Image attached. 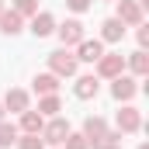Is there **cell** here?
I'll return each mask as SVG.
<instances>
[{
  "label": "cell",
  "mask_w": 149,
  "mask_h": 149,
  "mask_svg": "<svg viewBox=\"0 0 149 149\" xmlns=\"http://www.w3.org/2000/svg\"><path fill=\"white\" fill-rule=\"evenodd\" d=\"M94 149H121V132H118V128H114V132L108 128V135H104Z\"/></svg>",
  "instance_id": "22"
},
{
  "label": "cell",
  "mask_w": 149,
  "mask_h": 149,
  "mask_svg": "<svg viewBox=\"0 0 149 149\" xmlns=\"http://www.w3.org/2000/svg\"><path fill=\"white\" fill-rule=\"evenodd\" d=\"M114 125H118V132H121V135H132V132H139V128H142V114L135 111L132 104H125L121 111L114 114Z\"/></svg>",
  "instance_id": "6"
},
{
  "label": "cell",
  "mask_w": 149,
  "mask_h": 149,
  "mask_svg": "<svg viewBox=\"0 0 149 149\" xmlns=\"http://www.w3.org/2000/svg\"><path fill=\"white\" fill-rule=\"evenodd\" d=\"M76 52V63H97V59H101V56H104V42H101V38H83V42H80V45H73Z\"/></svg>",
  "instance_id": "7"
},
{
  "label": "cell",
  "mask_w": 149,
  "mask_h": 149,
  "mask_svg": "<svg viewBox=\"0 0 149 149\" xmlns=\"http://www.w3.org/2000/svg\"><path fill=\"white\" fill-rule=\"evenodd\" d=\"M104 135H108V121H104L101 114H90V118L83 121V139H87V146H97Z\"/></svg>",
  "instance_id": "9"
},
{
  "label": "cell",
  "mask_w": 149,
  "mask_h": 149,
  "mask_svg": "<svg viewBox=\"0 0 149 149\" xmlns=\"http://www.w3.org/2000/svg\"><path fill=\"white\" fill-rule=\"evenodd\" d=\"M139 149H149V146H146V142H142V146H139Z\"/></svg>",
  "instance_id": "28"
},
{
  "label": "cell",
  "mask_w": 149,
  "mask_h": 149,
  "mask_svg": "<svg viewBox=\"0 0 149 149\" xmlns=\"http://www.w3.org/2000/svg\"><path fill=\"white\" fill-rule=\"evenodd\" d=\"M76 70H80V63H76V56L70 49L49 52V73H56L59 80H63V76H76Z\"/></svg>",
  "instance_id": "1"
},
{
  "label": "cell",
  "mask_w": 149,
  "mask_h": 149,
  "mask_svg": "<svg viewBox=\"0 0 149 149\" xmlns=\"http://www.w3.org/2000/svg\"><path fill=\"white\" fill-rule=\"evenodd\" d=\"M14 146H17V149H45V142H42V135H28V132H21Z\"/></svg>",
  "instance_id": "21"
},
{
  "label": "cell",
  "mask_w": 149,
  "mask_h": 149,
  "mask_svg": "<svg viewBox=\"0 0 149 149\" xmlns=\"http://www.w3.org/2000/svg\"><path fill=\"white\" fill-rule=\"evenodd\" d=\"M56 35H59V42H63V49H73V45H80V42L87 38L83 35V21H76V17L56 24Z\"/></svg>",
  "instance_id": "4"
},
{
  "label": "cell",
  "mask_w": 149,
  "mask_h": 149,
  "mask_svg": "<svg viewBox=\"0 0 149 149\" xmlns=\"http://www.w3.org/2000/svg\"><path fill=\"white\" fill-rule=\"evenodd\" d=\"M52 31H56V17L49 10H38L35 17H31V35L35 38H49Z\"/></svg>",
  "instance_id": "11"
},
{
  "label": "cell",
  "mask_w": 149,
  "mask_h": 149,
  "mask_svg": "<svg viewBox=\"0 0 149 149\" xmlns=\"http://www.w3.org/2000/svg\"><path fill=\"white\" fill-rule=\"evenodd\" d=\"M17 125H10V121H0V149H10L14 142H17Z\"/></svg>",
  "instance_id": "19"
},
{
  "label": "cell",
  "mask_w": 149,
  "mask_h": 149,
  "mask_svg": "<svg viewBox=\"0 0 149 149\" xmlns=\"http://www.w3.org/2000/svg\"><path fill=\"white\" fill-rule=\"evenodd\" d=\"M63 149H90V146H87L83 132H70V135L63 139Z\"/></svg>",
  "instance_id": "23"
},
{
  "label": "cell",
  "mask_w": 149,
  "mask_h": 149,
  "mask_svg": "<svg viewBox=\"0 0 149 149\" xmlns=\"http://www.w3.org/2000/svg\"><path fill=\"white\" fill-rule=\"evenodd\" d=\"M121 38H125V24H121V21H118V17H108V21H104V24H101V42H121Z\"/></svg>",
  "instance_id": "17"
},
{
  "label": "cell",
  "mask_w": 149,
  "mask_h": 149,
  "mask_svg": "<svg viewBox=\"0 0 149 149\" xmlns=\"http://www.w3.org/2000/svg\"><path fill=\"white\" fill-rule=\"evenodd\" d=\"M135 94H139L135 76H125V73H121V76H114V80H111V97L118 101V104H128Z\"/></svg>",
  "instance_id": "5"
},
{
  "label": "cell",
  "mask_w": 149,
  "mask_h": 149,
  "mask_svg": "<svg viewBox=\"0 0 149 149\" xmlns=\"http://www.w3.org/2000/svg\"><path fill=\"white\" fill-rule=\"evenodd\" d=\"M42 118H56V114L63 111V101H59V94H45V97H38V108H35Z\"/></svg>",
  "instance_id": "18"
},
{
  "label": "cell",
  "mask_w": 149,
  "mask_h": 149,
  "mask_svg": "<svg viewBox=\"0 0 149 149\" xmlns=\"http://www.w3.org/2000/svg\"><path fill=\"white\" fill-rule=\"evenodd\" d=\"M66 135H70V121H66L63 114L45 118V125H42V142H45V146H63Z\"/></svg>",
  "instance_id": "2"
},
{
  "label": "cell",
  "mask_w": 149,
  "mask_h": 149,
  "mask_svg": "<svg viewBox=\"0 0 149 149\" xmlns=\"http://www.w3.org/2000/svg\"><path fill=\"white\" fill-rule=\"evenodd\" d=\"M125 73V56L121 52H104L101 59H97V80H114V76Z\"/></svg>",
  "instance_id": "3"
},
{
  "label": "cell",
  "mask_w": 149,
  "mask_h": 149,
  "mask_svg": "<svg viewBox=\"0 0 149 149\" xmlns=\"http://www.w3.org/2000/svg\"><path fill=\"white\" fill-rule=\"evenodd\" d=\"M125 70H132L135 76H149V56H146V49H135L132 56H125Z\"/></svg>",
  "instance_id": "14"
},
{
  "label": "cell",
  "mask_w": 149,
  "mask_h": 149,
  "mask_svg": "<svg viewBox=\"0 0 149 149\" xmlns=\"http://www.w3.org/2000/svg\"><path fill=\"white\" fill-rule=\"evenodd\" d=\"M31 104H28V90H7V97H3V111H10V114H21V111H28Z\"/></svg>",
  "instance_id": "12"
},
{
  "label": "cell",
  "mask_w": 149,
  "mask_h": 149,
  "mask_svg": "<svg viewBox=\"0 0 149 149\" xmlns=\"http://www.w3.org/2000/svg\"><path fill=\"white\" fill-rule=\"evenodd\" d=\"M0 31H3V35H10V38L21 35V31H24V17L3 7V14H0Z\"/></svg>",
  "instance_id": "13"
},
{
  "label": "cell",
  "mask_w": 149,
  "mask_h": 149,
  "mask_svg": "<svg viewBox=\"0 0 149 149\" xmlns=\"http://www.w3.org/2000/svg\"><path fill=\"white\" fill-rule=\"evenodd\" d=\"M17 118H21V128H17V132H28V135H42V125H45V118H42L38 111H31V108H28V111H21Z\"/></svg>",
  "instance_id": "15"
},
{
  "label": "cell",
  "mask_w": 149,
  "mask_h": 149,
  "mask_svg": "<svg viewBox=\"0 0 149 149\" xmlns=\"http://www.w3.org/2000/svg\"><path fill=\"white\" fill-rule=\"evenodd\" d=\"M139 31H135V38H139V49H149V24H135Z\"/></svg>",
  "instance_id": "25"
},
{
  "label": "cell",
  "mask_w": 149,
  "mask_h": 149,
  "mask_svg": "<svg viewBox=\"0 0 149 149\" xmlns=\"http://www.w3.org/2000/svg\"><path fill=\"white\" fill-rule=\"evenodd\" d=\"M90 3H94V0H66V7H70L73 14H83V10H90Z\"/></svg>",
  "instance_id": "24"
},
{
  "label": "cell",
  "mask_w": 149,
  "mask_h": 149,
  "mask_svg": "<svg viewBox=\"0 0 149 149\" xmlns=\"http://www.w3.org/2000/svg\"><path fill=\"white\" fill-rule=\"evenodd\" d=\"M0 14H3V0H0Z\"/></svg>",
  "instance_id": "27"
},
{
  "label": "cell",
  "mask_w": 149,
  "mask_h": 149,
  "mask_svg": "<svg viewBox=\"0 0 149 149\" xmlns=\"http://www.w3.org/2000/svg\"><path fill=\"white\" fill-rule=\"evenodd\" d=\"M97 90H101V80L94 73H87V76H76V83H73V94L80 97V101H90V97H97Z\"/></svg>",
  "instance_id": "10"
},
{
  "label": "cell",
  "mask_w": 149,
  "mask_h": 149,
  "mask_svg": "<svg viewBox=\"0 0 149 149\" xmlns=\"http://www.w3.org/2000/svg\"><path fill=\"white\" fill-rule=\"evenodd\" d=\"M0 121H3V101H0Z\"/></svg>",
  "instance_id": "26"
},
{
  "label": "cell",
  "mask_w": 149,
  "mask_h": 149,
  "mask_svg": "<svg viewBox=\"0 0 149 149\" xmlns=\"http://www.w3.org/2000/svg\"><path fill=\"white\" fill-rule=\"evenodd\" d=\"M10 10L21 14V17H35V14H38V0H14Z\"/></svg>",
  "instance_id": "20"
},
{
  "label": "cell",
  "mask_w": 149,
  "mask_h": 149,
  "mask_svg": "<svg viewBox=\"0 0 149 149\" xmlns=\"http://www.w3.org/2000/svg\"><path fill=\"white\" fill-rule=\"evenodd\" d=\"M118 3V21L125 24V28H135V24H142V7L135 3V0H114Z\"/></svg>",
  "instance_id": "8"
},
{
  "label": "cell",
  "mask_w": 149,
  "mask_h": 149,
  "mask_svg": "<svg viewBox=\"0 0 149 149\" xmlns=\"http://www.w3.org/2000/svg\"><path fill=\"white\" fill-rule=\"evenodd\" d=\"M31 87H35L38 97H45V94H56L59 90V76L56 73H38L35 80H31Z\"/></svg>",
  "instance_id": "16"
}]
</instances>
